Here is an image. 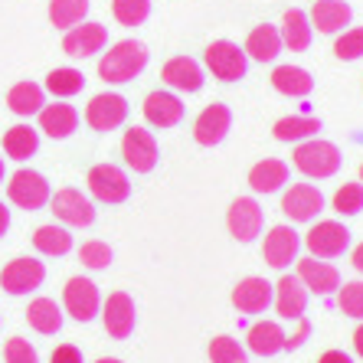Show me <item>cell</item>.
I'll return each mask as SVG.
<instances>
[{"instance_id": "cell-16", "label": "cell", "mask_w": 363, "mask_h": 363, "mask_svg": "<svg viewBox=\"0 0 363 363\" xmlns=\"http://www.w3.org/2000/svg\"><path fill=\"white\" fill-rule=\"evenodd\" d=\"M105 46H108V26L92 23V20H82V23L66 30V36H62V52L69 60H89V56L101 52Z\"/></svg>"}, {"instance_id": "cell-50", "label": "cell", "mask_w": 363, "mask_h": 363, "mask_svg": "<svg viewBox=\"0 0 363 363\" xmlns=\"http://www.w3.org/2000/svg\"><path fill=\"white\" fill-rule=\"evenodd\" d=\"M95 363H125V360H118V357H99Z\"/></svg>"}, {"instance_id": "cell-8", "label": "cell", "mask_w": 363, "mask_h": 363, "mask_svg": "<svg viewBox=\"0 0 363 363\" xmlns=\"http://www.w3.org/2000/svg\"><path fill=\"white\" fill-rule=\"evenodd\" d=\"M50 210H52V216L69 229H85V226H92L95 223L92 200H89L82 190H76V186H62V190H56V194L50 196Z\"/></svg>"}, {"instance_id": "cell-47", "label": "cell", "mask_w": 363, "mask_h": 363, "mask_svg": "<svg viewBox=\"0 0 363 363\" xmlns=\"http://www.w3.org/2000/svg\"><path fill=\"white\" fill-rule=\"evenodd\" d=\"M7 229H10V206L0 200V239L7 236Z\"/></svg>"}, {"instance_id": "cell-43", "label": "cell", "mask_w": 363, "mask_h": 363, "mask_svg": "<svg viewBox=\"0 0 363 363\" xmlns=\"http://www.w3.org/2000/svg\"><path fill=\"white\" fill-rule=\"evenodd\" d=\"M4 363H40V354L36 347L23 337H10L4 344Z\"/></svg>"}, {"instance_id": "cell-33", "label": "cell", "mask_w": 363, "mask_h": 363, "mask_svg": "<svg viewBox=\"0 0 363 363\" xmlns=\"http://www.w3.org/2000/svg\"><path fill=\"white\" fill-rule=\"evenodd\" d=\"M46 105V89L36 82H17L7 92V108L20 118H33L40 115V108Z\"/></svg>"}, {"instance_id": "cell-46", "label": "cell", "mask_w": 363, "mask_h": 363, "mask_svg": "<svg viewBox=\"0 0 363 363\" xmlns=\"http://www.w3.org/2000/svg\"><path fill=\"white\" fill-rule=\"evenodd\" d=\"M318 363H354V357L344 354V350H328V354L318 357Z\"/></svg>"}, {"instance_id": "cell-44", "label": "cell", "mask_w": 363, "mask_h": 363, "mask_svg": "<svg viewBox=\"0 0 363 363\" xmlns=\"http://www.w3.org/2000/svg\"><path fill=\"white\" fill-rule=\"evenodd\" d=\"M50 363H85V360H82V350H79L76 344H60L50 354Z\"/></svg>"}, {"instance_id": "cell-29", "label": "cell", "mask_w": 363, "mask_h": 363, "mask_svg": "<svg viewBox=\"0 0 363 363\" xmlns=\"http://www.w3.org/2000/svg\"><path fill=\"white\" fill-rule=\"evenodd\" d=\"M285 330H281L279 321H255L252 328H249V334H245V344H249V350L259 357H275L285 350Z\"/></svg>"}, {"instance_id": "cell-12", "label": "cell", "mask_w": 363, "mask_h": 363, "mask_svg": "<svg viewBox=\"0 0 363 363\" xmlns=\"http://www.w3.org/2000/svg\"><path fill=\"white\" fill-rule=\"evenodd\" d=\"M125 118H128V99L118 92H99L85 105V125L99 131V135H108V131L121 128Z\"/></svg>"}, {"instance_id": "cell-51", "label": "cell", "mask_w": 363, "mask_h": 363, "mask_svg": "<svg viewBox=\"0 0 363 363\" xmlns=\"http://www.w3.org/2000/svg\"><path fill=\"white\" fill-rule=\"evenodd\" d=\"M0 184H4V157H0Z\"/></svg>"}, {"instance_id": "cell-7", "label": "cell", "mask_w": 363, "mask_h": 363, "mask_svg": "<svg viewBox=\"0 0 363 363\" xmlns=\"http://www.w3.org/2000/svg\"><path fill=\"white\" fill-rule=\"evenodd\" d=\"M203 62L213 72V79H220V82H239L249 69V56L233 40H213L203 52Z\"/></svg>"}, {"instance_id": "cell-42", "label": "cell", "mask_w": 363, "mask_h": 363, "mask_svg": "<svg viewBox=\"0 0 363 363\" xmlns=\"http://www.w3.org/2000/svg\"><path fill=\"white\" fill-rule=\"evenodd\" d=\"M334 56L344 62L363 60V26H354V30H344L334 43Z\"/></svg>"}, {"instance_id": "cell-37", "label": "cell", "mask_w": 363, "mask_h": 363, "mask_svg": "<svg viewBox=\"0 0 363 363\" xmlns=\"http://www.w3.org/2000/svg\"><path fill=\"white\" fill-rule=\"evenodd\" d=\"M206 354H210V363H249V350L236 337H229V334L213 337Z\"/></svg>"}, {"instance_id": "cell-39", "label": "cell", "mask_w": 363, "mask_h": 363, "mask_svg": "<svg viewBox=\"0 0 363 363\" xmlns=\"http://www.w3.org/2000/svg\"><path fill=\"white\" fill-rule=\"evenodd\" d=\"M330 206H334L337 216H357V213H363V184L357 180V184L337 186V194H334Z\"/></svg>"}, {"instance_id": "cell-34", "label": "cell", "mask_w": 363, "mask_h": 363, "mask_svg": "<svg viewBox=\"0 0 363 363\" xmlns=\"http://www.w3.org/2000/svg\"><path fill=\"white\" fill-rule=\"evenodd\" d=\"M318 131H321V118H314V115H288V118H279L272 128L275 141L281 144L308 141V138H318Z\"/></svg>"}, {"instance_id": "cell-30", "label": "cell", "mask_w": 363, "mask_h": 363, "mask_svg": "<svg viewBox=\"0 0 363 363\" xmlns=\"http://www.w3.org/2000/svg\"><path fill=\"white\" fill-rule=\"evenodd\" d=\"M33 249L40 255H50V259H62L72 252V233L62 223H46L33 233Z\"/></svg>"}, {"instance_id": "cell-9", "label": "cell", "mask_w": 363, "mask_h": 363, "mask_svg": "<svg viewBox=\"0 0 363 363\" xmlns=\"http://www.w3.org/2000/svg\"><path fill=\"white\" fill-rule=\"evenodd\" d=\"M226 226H229V236L236 242H252L255 236H262V226H265V210L259 206L255 196H236L229 203L226 210Z\"/></svg>"}, {"instance_id": "cell-49", "label": "cell", "mask_w": 363, "mask_h": 363, "mask_svg": "<svg viewBox=\"0 0 363 363\" xmlns=\"http://www.w3.org/2000/svg\"><path fill=\"white\" fill-rule=\"evenodd\" d=\"M350 262H354V269H357V272H360V275H363V242L357 245L354 252H350Z\"/></svg>"}, {"instance_id": "cell-31", "label": "cell", "mask_w": 363, "mask_h": 363, "mask_svg": "<svg viewBox=\"0 0 363 363\" xmlns=\"http://www.w3.org/2000/svg\"><path fill=\"white\" fill-rule=\"evenodd\" d=\"M40 151V131L33 125H13L4 131V154L10 161H30Z\"/></svg>"}, {"instance_id": "cell-48", "label": "cell", "mask_w": 363, "mask_h": 363, "mask_svg": "<svg viewBox=\"0 0 363 363\" xmlns=\"http://www.w3.org/2000/svg\"><path fill=\"white\" fill-rule=\"evenodd\" d=\"M354 354L363 360V321H360V328L354 330Z\"/></svg>"}, {"instance_id": "cell-25", "label": "cell", "mask_w": 363, "mask_h": 363, "mask_svg": "<svg viewBox=\"0 0 363 363\" xmlns=\"http://www.w3.org/2000/svg\"><path fill=\"white\" fill-rule=\"evenodd\" d=\"M281 50H285V46H281V33H279V26H272V23L252 26L249 36H245V46H242V52L255 62H275Z\"/></svg>"}, {"instance_id": "cell-45", "label": "cell", "mask_w": 363, "mask_h": 363, "mask_svg": "<svg viewBox=\"0 0 363 363\" xmlns=\"http://www.w3.org/2000/svg\"><path fill=\"white\" fill-rule=\"evenodd\" d=\"M308 334H311V324L304 321V318H298V330L291 337H285V350H298V347L308 340Z\"/></svg>"}, {"instance_id": "cell-14", "label": "cell", "mask_w": 363, "mask_h": 363, "mask_svg": "<svg viewBox=\"0 0 363 363\" xmlns=\"http://www.w3.org/2000/svg\"><path fill=\"white\" fill-rule=\"evenodd\" d=\"M298 252H301V233H295V226L279 223V226L269 229V236H265V242H262L265 265L285 272L291 262H298Z\"/></svg>"}, {"instance_id": "cell-2", "label": "cell", "mask_w": 363, "mask_h": 363, "mask_svg": "<svg viewBox=\"0 0 363 363\" xmlns=\"http://www.w3.org/2000/svg\"><path fill=\"white\" fill-rule=\"evenodd\" d=\"M291 164L301 170L304 177L311 180H328L334 177L344 164V154L334 141H324V138H308V141H298L295 151H291Z\"/></svg>"}, {"instance_id": "cell-26", "label": "cell", "mask_w": 363, "mask_h": 363, "mask_svg": "<svg viewBox=\"0 0 363 363\" xmlns=\"http://www.w3.org/2000/svg\"><path fill=\"white\" fill-rule=\"evenodd\" d=\"M281 46L291 52H304L308 46H311V36H314V26L311 20H308V13L298 7H288L285 13H281Z\"/></svg>"}, {"instance_id": "cell-28", "label": "cell", "mask_w": 363, "mask_h": 363, "mask_svg": "<svg viewBox=\"0 0 363 363\" xmlns=\"http://www.w3.org/2000/svg\"><path fill=\"white\" fill-rule=\"evenodd\" d=\"M288 164L279 161V157H265L259 161L252 170H249V186H252V194H279L281 186L288 184Z\"/></svg>"}, {"instance_id": "cell-17", "label": "cell", "mask_w": 363, "mask_h": 363, "mask_svg": "<svg viewBox=\"0 0 363 363\" xmlns=\"http://www.w3.org/2000/svg\"><path fill=\"white\" fill-rule=\"evenodd\" d=\"M229 128H233V111L223 101H213L196 115L194 121V138L200 147H216V144L226 141Z\"/></svg>"}, {"instance_id": "cell-5", "label": "cell", "mask_w": 363, "mask_h": 363, "mask_svg": "<svg viewBox=\"0 0 363 363\" xmlns=\"http://www.w3.org/2000/svg\"><path fill=\"white\" fill-rule=\"evenodd\" d=\"M301 242L308 245V252H311L314 259H324V262H328V259H340V255L350 249V229L337 220H321L304 233Z\"/></svg>"}, {"instance_id": "cell-3", "label": "cell", "mask_w": 363, "mask_h": 363, "mask_svg": "<svg viewBox=\"0 0 363 363\" xmlns=\"http://www.w3.org/2000/svg\"><path fill=\"white\" fill-rule=\"evenodd\" d=\"M52 190H50V180L43 177L40 170L33 167H20L10 174L7 180V200L13 203V206H20V210L26 213H36L43 210L46 203H50Z\"/></svg>"}, {"instance_id": "cell-41", "label": "cell", "mask_w": 363, "mask_h": 363, "mask_svg": "<svg viewBox=\"0 0 363 363\" xmlns=\"http://www.w3.org/2000/svg\"><path fill=\"white\" fill-rule=\"evenodd\" d=\"M337 308L347 318L363 321V281H344L337 288Z\"/></svg>"}, {"instance_id": "cell-19", "label": "cell", "mask_w": 363, "mask_h": 363, "mask_svg": "<svg viewBox=\"0 0 363 363\" xmlns=\"http://www.w3.org/2000/svg\"><path fill=\"white\" fill-rule=\"evenodd\" d=\"M295 275L301 279V285L308 288V295H334L340 288V272L330 262H324V259H314V255L298 259Z\"/></svg>"}, {"instance_id": "cell-21", "label": "cell", "mask_w": 363, "mask_h": 363, "mask_svg": "<svg viewBox=\"0 0 363 363\" xmlns=\"http://www.w3.org/2000/svg\"><path fill=\"white\" fill-rule=\"evenodd\" d=\"M272 304H275V314L279 318H285V321H298V318H304V311H308V288L301 285V279L298 275H281L279 285H275V298H272Z\"/></svg>"}, {"instance_id": "cell-36", "label": "cell", "mask_w": 363, "mask_h": 363, "mask_svg": "<svg viewBox=\"0 0 363 363\" xmlns=\"http://www.w3.org/2000/svg\"><path fill=\"white\" fill-rule=\"evenodd\" d=\"M89 7V0H50V23L56 30H72L85 20Z\"/></svg>"}, {"instance_id": "cell-4", "label": "cell", "mask_w": 363, "mask_h": 363, "mask_svg": "<svg viewBox=\"0 0 363 363\" xmlns=\"http://www.w3.org/2000/svg\"><path fill=\"white\" fill-rule=\"evenodd\" d=\"M43 281H46V265L33 255H17V259H10L0 272V288L7 291V295L20 298V295H33L40 291Z\"/></svg>"}, {"instance_id": "cell-1", "label": "cell", "mask_w": 363, "mask_h": 363, "mask_svg": "<svg viewBox=\"0 0 363 363\" xmlns=\"http://www.w3.org/2000/svg\"><path fill=\"white\" fill-rule=\"evenodd\" d=\"M151 60L147 46L138 40H118L115 46H108V52H101L99 60V79L108 85H125L131 79H138Z\"/></svg>"}, {"instance_id": "cell-11", "label": "cell", "mask_w": 363, "mask_h": 363, "mask_svg": "<svg viewBox=\"0 0 363 363\" xmlns=\"http://www.w3.org/2000/svg\"><path fill=\"white\" fill-rule=\"evenodd\" d=\"M121 157L135 174H151L161 161V147H157V138L147 131V128H128L125 138H121Z\"/></svg>"}, {"instance_id": "cell-38", "label": "cell", "mask_w": 363, "mask_h": 363, "mask_svg": "<svg viewBox=\"0 0 363 363\" xmlns=\"http://www.w3.org/2000/svg\"><path fill=\"white\" fill-rule=\"evenodd\" d=\"M111 17L121 26H141L151 17V0H111Z\"/></svg>"}, {"instance_id": "cell-22", "label": "cell", "mask_w": 363, "mask_h": 363, "mask_svg": "<svg viewBox=\"0 0 363 363\" xmlns=\"http://www.w3.org/2000/svg\"><path fill=\"white\" fill-rule=\"evenodd\" d=\"M36 118H40V128H36V131H43V135L52 138V141H66V138L79 128V111L62 99L52 101V105H43Z\"/></svg>"}, {"instance_id": "cell-15", "label": "cell", "mask_w": 363, "mask_h": 363, "mask_svg": "<svg viewBox=\"0 0 363 363\" xmlns=\"http://www.w3.org/2000/svg\"><path fill=\"white\" fill-rule=\"evenodd\" d=\"M324 210V194L314 184H291L281 194V213L291 223H314Z\"/></svg>"}, {"instance_id": "cell-13", "label": "cell", "mask_w": 363, "mask_h": 363, "mask_svg": "<svg viewBox=\"0 0 363 363\" xmlns=\"http://www.w3.org/2000/svg\"><path fill=\"white\" fill-rule=\"evenodd\" d=\"M101 324L108 330V337L115 340H128L135 334V324H138V308H135V298L128 291H111L105 301H101Z\"/></svg>"}, {"instance_id": "cell-24", "label": "cell", "mask_w": 363, "mask_h": 363, "mask_svg": "<svg viewBox=\"0 0 363 363\" xmlns=\"http://www.w3.org/2000/svg\"><path fill=\"white\" fill-rule=\"evenodd\" d=\"M308 20H311V26H318V33L334 36V33H340L344 26H350L354 10H350L347 0H314Z\"/></svg>"}, {"instance_id": "cell-10", "label": "cell", "mask_w": 363, "mask_h": 363, "mask_svg": "<svg viewBox=\"0 0 363 363\" xmlns=\"http://www.w3.org/2000/svg\"><path fill=\"white\" fill-rule=\"evenodd\" d=\"M85 184H89V194H92L95 200L108 203V206H118V203H125L128 196H131V180H128V174L121 167H115V164H95V167L89 170Z\"/></svg>"}, {"instance_id": "cell-32", "label": "cell", "mask_w": 363, "mask_h": 363, "mask_svg": "<svg viewBox=\"0 0 363 363\" xmlns=\"http://www.w3.org/2000/svg\"><path fill=\"white\" fill-rule=\"evenodd\" d=\"M272 85H275V92L288 95V99H304L314 92V76L301 66H275Z\"/></svg>"}, {"instance_id": "cell-20", "label": "cell", "mask_w": 363, "mask_h": 363, "mask_svg": "<svg viewBox=\"0 0 363 363\" xmlns=\"http://www.w3.org/2000/svg\"><path fill=\"white\" fill-rule=\"evenodd\" d=\"M141 108H144V121L151 128H161V131L177 128L180 121H184V101H180L174 92H164V89L147 95Z\"/></svg>"}, {"instance_id": "cell-23", "label": "cell", "mask_w": 363, "mask_h": 363, "mask_svg": "<svg viewBox=\"0 0 363 363\" xmlns=\"http://www.w3.org/2000/svg\"><path fill=\"white\" fill-rule=\"evenodd\" d=\"M161 79L164 85H170L174 92H200L203 89V66L190 56H174V60L164 62L161 69Z\"/></svg>"}, {"instance_id": "cell-40", "label": "cell", "mask_w": 363, "mask_h": 363, "mask_svg": "<svg viewBox=\"0 0 363 363\" xmlns=\"http://www.w3.org/2000/svg\"><path fill=\"white\" fill-rule=\"evenodd\" d=\"M111 259H115V252H111V245L101 242V239H89V242H82V249H79V262L92 272L108 269Z\"/></svg>"}, {"instance_id": "cell-18", "label": "cell", "mask_w": 363, "mask_h": 363, "mask_svg": "<svg viewBox=\"0 0 363 363\" xmlns=\"http://www.w3.org/2000/svg\"><path fill=\"white\" fill-rule=\"evenodd\" d=\"M272 298H275V285L259 275H249L233 288V308L239 314H265L272 308Z\"/></svg>"}, {"instance_id": "cell-6", "label": "cell", "mask_w": 363, "mask_h": 363, "mask_svg": "<svg viewBox=\"0 0 363 363\" xmlns=\"http://www.w3.org/2000/svg\"><path fill=\"white\" fill-rule=\"evenodd\" d=\"M62 311L79 324H89L95 314L101 311V295H99V285L85 275H72L62 288Z\"/></svg>"}, {"instance_id": "cell-35", "label": "cell", "mask_w": 363, "mask_h": 363, "mask_svg": "<svg viewBox=\"0 0 363 363\" xmlns=\"http://www.w3.org/2000/svg\"><path fill=\"white\" fill-rule=\"evenodd\" d=\"M46 92L52 95V99H72V95H79L85 89V76L79 72V69L72 66H62V69H52L50 76H46V85H43Z\"/></svg>"}, {"instance_id": "cell-27", "label": "cell", "mask_w": 363, "mask_h": 363, "mask_svg": "<svg viewBox=\"0 0 363 363\" xmlns=\"http://www.w3.org/2000/svg\"><path fill=\"white\" fill-rule=\"evenodd\" d=\"M26 324L36 330V334H43V337H52V334H60L62 330V321H66V314H62V308L52 298H33V301L26 304Z\"/></svg>"}, {"instance_id": "cell-52", "label": "cell", "mask_w": 363, "mask_h": 363, "mask_svg": "<svg viewBox=\"0 0 363 363\" xmlns=\"http://www.w3.org/2000/svg\"><path fill=\"white\" fill-rule=\"evenodd\" d=\"M360 184H363V164H360Z\"/></svg>"}]
</instances>
